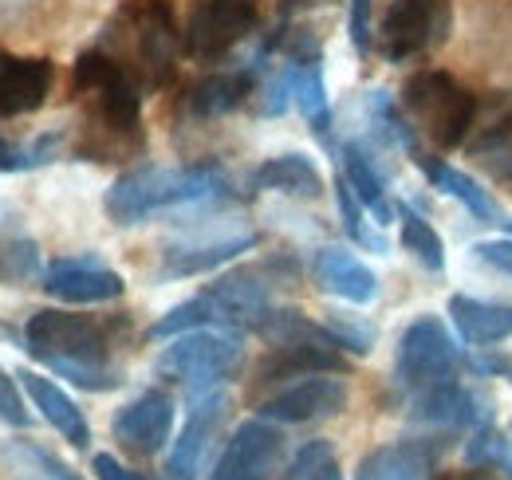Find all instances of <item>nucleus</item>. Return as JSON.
<instances>
[{"label": "nucleus", "mask_w": 512, "mask_h": 480, "mask_svg": "<svg viewBox=\"0 0 512 480\" xmlns=\"http://www.w3.org/2000/svg\"><path fill=\"white\" fill-rule=\"evenodd\" d=\"M288 103H296V60H288L264 87V103H260V115H284Z\"/></svg>", "instance_id": "39"}, {"label": "nucleus", "mask_w": 512, "mask_h": 480, "mask_svg": "<svg viewBox=\"0 0 512 480\" xmlns=\"http://www.w3.org/2000/svg\"><path fill=\"white\" fill-rule=\"evenodd\" d=\"M197 327H221V315H217V307L209 303V296H193V300L170 307V311L146 331V339H178V335L197 331Z\"/></svg>", "instance_id": "34"}, {"label": "nucleus", "mask_w": 512, "mask_h": 480, "mask_svg": "<svg viewBox=\"0 0 512 480\" xmlns=\"http://www.w3.org/2000/svg\"><path fill=\"white\" fill-rule=\"evenodd\" d=\"M0 260H4V252H0ZM0 272H4V264H0Z\"/></svg>", "instance_id": "45"}, {"label": "nucleus", "mask_w": 512, "mask_h": 480, "mask_svg": "<svg viewBox=\"0 0 512 480\" xmlns=\"http://www.w3.org/2000/svg\"><path fill=\"white\" fill-rule=\"evenodd\" d=\"M16 382L24 386L28 402L44 414V421H48L56 433H64V441H71L75 449H87V445H91V425L83 418V410L67 398L52 378H44V374H36V370H16Z\"/></svg>", "instance_id": "22"}, {"label": "nucleus", "mask_w": 512, "mask_h": 480, "mask_svg": "<svg viewBox=\"0 0 512 480\" xmlns=\"http://www.w3.org/2000/svg\"><path fill=\"white\" fill-rule=\"evenodd\" d=\"M402 111L438 150H453L477 122V95L442 67H422L402 83Z\"/></svg>", "instance_id": "6"}, {"label": "nucleus", "mask_w": 512, "mask_h": 480, "mask_svg": "<svg viewBox=\"0 0 512 480\" xmlns=\"http://www.w3.org/2000/svg\"><path fill=\"white\" fill-rule=\"evenodd\" d=\"M71 95L83 107L75 158L127 162L142 150V87L103 48H87L71 67Z\"/></svg>", "instance_id": "1"}, {"label": "nucleus", "mask_w": 512, "mask_h": 480, "mask_svg": "<svg viewBox=\"0 0 512 480\" xmlns=\"http://www.w3.org/2000/svg\"><path fill=\"white\" fill-rule=\"evenodd\" d=\"M394 213H398V233H402V248L422 264V268H430V272H442L446 268V244L438 237V229L410 205V201H398L394 205Z\"/></svg>", "instance_id": "30"}, {"label": "nucleus", "mask_w": 512, "mask_h": 480, "mask_svg": "<svg viewBox=\"0 0 512 480\" xmlns=\"http://www.w3.org/2000/svg\"><path fill=\"white\" fill-rule=\"evenodd\" d=\"M40 288L64 303H107L127 292V280L95 256H64L40 272Z\"/></svg>", "instance_id": "13"}, {"label": "nucleus", "mask_w": 512, "mask_h": 480, "mask_svg": "<svg viewBox=\"0 0 512 480\" xmlns=\"http://www.w3.org/2000/svg\"><path fill=\"white\" fill-rule=\"evenodd\" d=\"M335 205H339V221H343V233L355 240L359 248H367V252H386L390 248V240L367 221L371 213H367V205L355 197V189L343 181V174L335 178Z\"/></svg>", "instance_id": "33"}, {"label": "nucleus", "mask_w": 512, "mask_h": 480, "mask_svg": "<svg viewBox=\"0 0 512 480\" xmlns=\"http://www.w3.org/2000/svg\"><path fill=\"white\" fill-rule=\"evenodd\" d=\"M296 107L304 111L308 126L327 142L331 134V107H327V83H323V63L316 60H296Z\"/></svg>", "instance_id": "31"}, {"label": "nucleus", "mask_w": 512, "mask_h": 480, "mask_svg": "<svg viewBox=\"0 0 512 480\" xmlns=\"http://www.w3.org/2000/svg\"><path fill=\"white\" fill-rule=\"evenodd\" d=\"M256 248L253 229H241V233H225V237L213 240H193V244H170L162 252V264H158V280H190V276H205L229 260H237L241 252Z\"/></svg>", "instance_id": "17"}, {"label": "nucleus", "mask_w": 512, "mask_h": 480, "mask_svg": "<svg viewBox=\"0 0 512 480\" xmlns=\"http://www.w3.org/2000/svg\"><path fill=\"white\" fill-rule=\"evenodd\" d=\"M367 122H371V134H375L383 146L402 150V154H410V158L422 154V150H418V130L410 126V119L398 111L394 95L383 91V87H375V91L367 95Z\"/></svg>", "instance_id": "29"}, {"label": "nucleus", "mask_w": 512, "mask_h": 480, "mask_svg": "<svg viewBox=\"0 0 512 480\" xmlns=\"http://www.w3.org/2000/svg\"><path fill=\"white\" fill-rule=\"evenodd\" d=\"M8 260H12V276L16 280H28V276L40 272V256H36V244L32 240H12Z\"/></svg>", "instance_id": "43"}, {"label": "nucleus", "mask_w": 512, "mask_h": 480, "mask_svg": "<svg viewBox=\"0 0 512 480\" xmlns=\"http://www.w3.org/2000/svg\"><path fill=\"white\" fill-rule=\"evenodd\" d=\"M414 166L430 178V185L434 189H442V193H449V197H457L477 221H493V225H505V213H501V205L493 201V193L481 185L477 178H469V174H461V170H453V166H446L442 158H430V154H418L414 158Z\"/></svg>", "instance_id": "27"}, {"label": "nucleus", "mask_w": 512, "mask_h": 480, "mask_svg": "<svg viewBox=\"0 0 512 480\" xmlns=\"http://www.w3.org/2000/svg\"><path fill=\"white\" fill-rule=\"evenodd\" d=\"M509 433H512V421H509Z\"/></svg>", "instance_id": "46"}, {"label": "nucleus", "mask_w": 512, "mask_h": 480, "mask_svg": "<svg viewBox=\"0 0 512 480\" xmlns=\"http://www.w3.org/2000/svg\"><path fill=\"white\" fill-rule=\"evenodd\" d=\"M312 374H351V362L331 343H276L272 355L260 362V382H284V378H312Z\"/></svg>", "instance_id": "20"}, {"label": "nucleus", "mask_w": 512, "mask_h": 480, "mask_svg": "<svg viewBox=\"0 0 512 480\" xmlns=\"http://www.w3.org/2000/svg\"><path fill=\"white\" fill-rule=\"evenodd\" d=\"M119 331H127V319H99L44 307L24 323V351L44 362L52 374L75 382L79 390L107 394L123 386V370L111 362Z\"/></svg>", "instance_id": "2"}, {"label": "nucleus", "mask_w": 512, "mask_h": 480, "mask_svg": "<svg viewBox=\"0 0 512 480\" xmlns=\"http://www.w3.org/2000/svg\"><path fill=\"white\" fill-rule=\"evenodd\" d=\"M225 410H229V398L221 390L209 394V398H201V402H193L190 418H186L178 441H174V449H170V457H166V469H162L166 480H197L201 457L209 449V437L217 433V425L225 418Z\"/></svg>", "instance_id": "18"}, {"label": "nucleus", "mask_w": 512, "mask_h": 480, "mask_svg": "<svg viewBox=\"0 0 512 480\" xmlns=\"http://www.w3.org/2000/svg\"><path fill=\"white\" fill-rule=\"evenodd\" d=\"M469 154L493 174V181H501L505 189H512V122L489 126V130L469 146Z\"/></svg>", "instance_id": "36"}, {"label": "nucleus", "mask_w": 512, "mask_h": 480, "mask_svg": "<svg viewBox=\"0 0 512 480\" xmlns=\"http://www.w3.org/2000/svg\"><path fill=\"white\" fill-rule=\"evenodd\" d=\"M280 480H343V473H339V457H335L331 441L316 437V441L300 445L296 457H292V465L284 469V477Z\"/></svg>", "instance_id": "38"}, {"label": "nucleus", "mask_w": 512, "mask_h": 480, "mask_svg": "<svg viewBox=\"0 0 512 480\" xmlns=\"http://www.w3.org/2000/svg\"><path fill=\"white\" fill-rule=\"evenodd\" d=\"M339 166H343V181L355 189V197L367 205L371 221L375 225H390L398 213H394V201L386 193V178L379 170V162L371 158L367 142H343L339 146Z\"/></svg>", "instance_id": "23"}, {"label": "nucleus", "mask_w": 512, "mask_h": 480, "mask_svg": "<svg viewBox=\"0 0 512 480\" xmlns=\"http://www.w3.org/2000/svg\"><path fill=\"white\" fill-rule=\"evenodd\" d=\"M473 256H477L481 264H489V268H497V272L512 276V237L481 240V244H473Z\"/></svg>", "instance_id": "42"}, {"label": "nucleus", "mask_w": 512, "mask_h": 480, "mask_svg": "<svg viewBox=\"0 0 512 480\" xmlns=\"http://www.w3.org/2000/svg\"><path fill=\"white\" fill-rule=\"evenodd\" d=\"M260 24L253 0H197L182 28V52L193 63L225 60L237 44H245Z\"/></svg>", "instance_id": "8"}, {"label": "nucleus", "mask_w": 512, "mask_h": 480, "mask_svg": "<svg viewBox=\"0 0 512 480\" xmlns=\"http://www.w3.org/2000/svg\"><path fill=\"white\" fill-rule=\"evenodd\" d=\"M0 421H8V425H16V429H28L32 425V414L24 410V398H20V390H16V382L0 370Z\"/></svg>", "instance_id": "41"}, {"label": "nucleus", "mask_w": 512, "mask_h": 480, "mask_svg": "<svg viewBox=\"0 0 512 480\" xmlns=\"http://www.w3.org/2000/svg\"><path fill=\"white\" fill-rule=\"evenodd\" d=\"M312 280L320 284V292L335 296V300L347 303H371L379 296V276L347 248L339 244H327L312 256Z\"/></svg>", "instance_id": "19"}, {"label": "nucleus", "mask_w": 512, "mask_h": 480, "mask_svg": "<svg viewBox=\"0 0 512 480\" xmlns=\"http://www.w3.org/2000/svg\"><path fill=\"white\" fill-rule=\"evenodd\" d=\"M453 28L449 0H394L379 24V52L386 63H406L442 48Z\"/></svg>", "instance_id": "9"}, {"label": "nucleus", "mask_w": 512, "mask_h": 480, "mask_svg": "<svg viewBox=\"0 0 512 480\" xmlns=\"http://www.w3.org/2000/svg\"><path fill=\"white\" fill-rule=\"evenodd\" d=\"M323 327L331 331V339H335V347L339 351H347V355H371L375 351V343H379V327L371 323V319H363V315H343V311H327L323 315Z\"/></svg>", "instance_id": "37"}, {"label": "nucleus", "mask_w": 512, "mask_h": 480, "mask_svg": "<svg viewBox=\"0 0 512 480\" xmlns=\"http://www.w3.org/2000/svg\"><path fill=\"white\" fill-rule=\"evenodd\" d=\"M489 477V473H485V469H477V465H473V469H469V473H457V477H449V480H485Z\"/></svg>", "instance_id": "44"}, {"label": "nucleus", "mask_w": 512, "mask_h": 480, "mask_svg": "<svg viewBox=\"0 0 512 480\" xmlns=\"http://www.w3.org/2000/svg\"><path fill=\"white\" fill-rule=\"evenodd\" d=\"M351 402V390L343 382V374H312L304 382L284 386L280 394L260 402V418L276 421V425H308V421H323L343 414Z\"/></svg>", "instance_id": "12"}, {"label": "nucleus", "mask_w": 512, "mask_h": 480, "mask_svg": "<svg viewBox=\"0 0 512 480\" xmlns=\"http://www.w3.org/2000/svg\"><path fill=\"white\" fill-rule=\"evenodd\" d=\"M233 185L221 166L193 162V166H138L123 178L111 181L103 209L115 225H142L158 213L182 209V205H205V201H229Z\"/></svg>", "instance_id": "4"}, {"label": "nucleus", "mask_w": 512, "mask_h": 480, "mask_svg": "<svg viewBox=\"0 0 512 480\" xmlns=\"http://www.w3.org/2000/svg\"><path fill=\"white\" fill-rule=\"evenodd\" d=\"M276 264L268 268H237L221 280H213L201 296L221 315V327H237V331H256L264 323V315L276 307Z\"/></svg>", "instance_id": "11"}, {"label": "nucleus", "mask_w": 512, "mask_h": 480, "mask_svg": "<svg viewBox=\"0 0 512 480\" xmlns=\"http://www.w3.org/2000/svg\"><path fill=\"white\" fill-rule=\"evenodd\" d=\"M465 461L477 465V469H493V473H501V477L512 480V441L493 425V421H485V425H477L473 437L465 441Z\"/></svg>", "instance_id": "35"}, {"label": "nucleus", "mask_w": 512, "mask_h": 480, "mask_svg": "<svg viewBox=\"0 0 512 480\" xmlns=\"http://www.w3.org/2000/svg\"><path fill=\"white\" fill-rule=\"evenodd\" d=\"M256 67H237V71H217V75H205L197 79L186 95V107H190L193 119H221L229 111H237L256 87Z\"/></svg>", "instance_id": "24"}, {"label": "nucleus", "mask_w": 512, "mask_h": 480, "mask_svg": "<svg viewBox=\"0 0 512 480\" xmlns=\"http://www.w3.org/2000/svg\"><path fill=\"white\" fill-rule=\"evenodd\" d=\"M111 60L127 67V75L142 91H162L178 75V16L170 0H123L95 44Z\"/></svg>", "instance_id": "3"}, {"label": "nucleus", "mask_w": 512, "mask_h": 480, "mask_svg": "<svg viewBox=\"0 0 512 480\" xmlns=\"http://www.w3.org/2000/svg\"><path fill=\"white\" fill-rule=\"evenodd\" d=\"M449 319L469 347H493L512 339V303H485L473 296H449Z\"/></svg>", "instance_id": "25"}, {"label": "nucleus", "mask_w": 512, "mask_h": 480, "mask_svg": "<svg viewBox=\"0 0 512 480\" xmlns=\"http://www.w3.org/2000/svg\"><path fill=\"white\" fill-rule=\"evenodd\" d=\"M461 347L453 343L446 323L438 315H418L402 339H398V355H394V382L410 394L434 390L442 382H453L461 374Z\"/></svg>", "instance_id": "7"}, {"label": "nucleus", "mask_w": 512, "mask_h": 480, "mask_svg": "<svg viewBox=\"0 0 512 480\" xmlns=\"http://www.w3.org/2000/svg\"><path fill=\"white\" fill-rule=\"evenodd\" d=\"M438 453H442V441L438 445H430V441H390V445L371 449L359 461L355 480H430Z\"/></svg>", "instance_id": "21"}, {"label": "nucleus", "mask_w": 512, "mask_h": 480, "mask_svg": "<svg viewBox=\"0 0 512 480\" xmlns=\"http://www.w3.org/2000/svg\"><path fill=\"white\" fill-rule=\"evenodd\" d=\"M347 32L359 56H371L375 48V28H371V0H347Z\"/></svg>", "instance_id": "40"}, {"label": "nucleus", "mask_w": 512, "mask_h": 480, "mask_svg": "<svg viewBox=\"0 0 512 480\" xmlns=\"http://www.w3.org/2000/svg\"><path fill=\"white\" fill-rule=\"evenodd\" d=\"M280 457H284L280 425L268 418H249L233 429L209 480H272Z\"/></svg>", "instance_id": "10"}, {"label": "nucleus", "mask_w": 512, "mask_h": 480, "mask_svg": "<svg viewBox=\"0 0 512 480\" xmlns=\"http://www.w3.org/2000/svg\"><path fill=\"white\" fill-rule=\"evenodd\" d=\"M249 189L260 193V189H272V193H288V197H308L316 201L323 197V174L320 166L308 158V154H276L268 162H260L249 178Z\"/></svg>", "instance_id": "26"}, {"label": "nucleus", "mask_w": 512, "mask_h": 480, "mask_svg": "<svg viewBox=\"0 0 512 480\" xmlns=\"http://www.w3.org/2000/svg\"><path fill=\"white\" fill-rule=\"evenodd\" d=\"M170 429H174V398L166 390H142L111 421L115 441L134 457L162 453V445L170 441Z\"/></svg>", "instance_id": "14"}, {"label": "nucleus", "mask_w": 512, "mask_h": 480, "mask_svg": "<svg viewBox=\"0 0 512 480\" xmlns=\"http://www.w3.org/2000/svg\"><path fill=\"white\" fill-rule=\"evenodd\" d=\"M245 362V331L237 327H197L178 339H170V347L158 355L154 370L170 382H178L186 390L190 402H201L209 394H217Z\"/></svg>", "instance_id": "5"}, {"label": "nucleus", "mask_w": 512, "mask_h": 480, "mask_svg": "<svg viewBox=\"0 0 512 480\" xmlns=\"http://www.w3.org/2000/svg\"><path fill=\"white\" fill-rule=\"evenodd\" d=\"M52 83H56L52 60L0 52V119H20L40 111L52 95Z\"/></svg>", "instance_id": "16"}, {"label": "nucleus", "mask_w": 512, "mask_h": 480, "mask_svg": "<svg viewBox=\"0 0 512 480\" xmlns=\"http://www.w3.org/2000/svg\"><path fill=\"white\" fill-rule=\"evenodd\" d=\"M60 142H64V130H48L32 142L0 138V174H28V170H40V166H52L60 158Z\"/></svg>", "instance_id": "32"}, {"label": "nucleus", "mask_w": 512, "mask_h": 480, "mask_svg": "<svg viewBox=\"0 0 512 480\" xmlns=\"http://www.w3.org/2000/svg\"><path fill=\"white\" fill-rule=\"evenodd\" d=\"M0 465L12 480H83L71 465L40 449L36 441H0Z\"/></svg>", "instance_id": "28"}, {"label": "nucleus", "mask_w": 512, "mask_h": 480, "mask_svg": "<svg viewBox=\"0 0 512 480\" xmlns=\"http://www.w3.org/2000/svg\"><path fill=\"white\" fill-rule=\"evenodd\" d=\"M493 414L489 398H481L477 390H469L461 378L442 382L434 390L410 394V418L430 429H477Z\"/></svg>", "instance_id": "15"}]
</instances>
